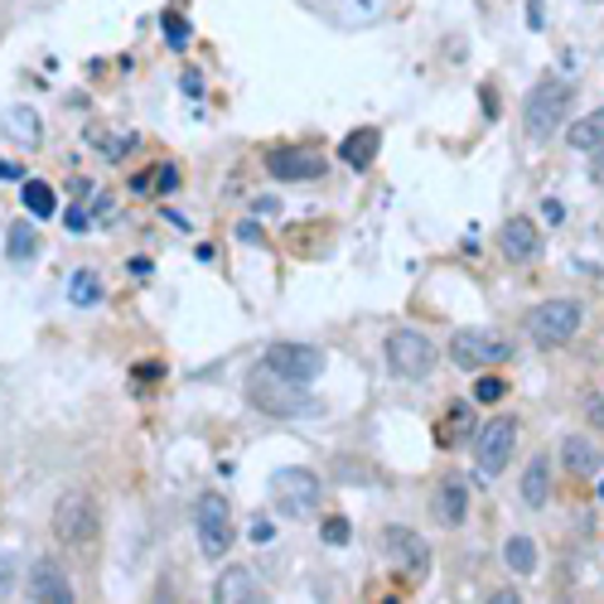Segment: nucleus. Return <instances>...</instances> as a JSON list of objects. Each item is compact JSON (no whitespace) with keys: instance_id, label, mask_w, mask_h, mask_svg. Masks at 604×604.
I'll return each mask as SVG.
<instances>
[{"instance_id":"15","label":"nucleus","mask_w":604,"mask_h":604,"mask_svg":"<svg viewBox=\"0 0 604 604\" xmlns=\"http://www.w3.org/2000/svg\"><path fill=\"white\" fill-rule=\"evenodd\" d=\"M561 465H566V474H575V479H595L604 469V455L590 435H566V440H561Z\"/></svg>"},{"instance_id":"20","label":"nucleus","mask_w":604,"mask_h":604,"mask_svg":"<svg viewBox=\"0 0 604 604\" xmlns=\"http://www.w3.org/2000/svg\"><path fill=\"white\" fill-rule=\"evenodd\" d=\"M469 430H474V412H469L465 402H455V406H449V412H445L440 420H435V445H440V449H455V445L465 440Z\"/></svg>"},{"instance_id":"5","label":"nucleus","mask_w":604,"mask_h":604,"mask_svg":"<svg viewBox=\"0 0 604 604\" xmlns=\"http://www.w3.org/2000/svg\"><path fill=\"white\" fill-rule=\"evenodd\" d=\"M383 358H387L392 373L406 377V383H420V377H430L435 363H440L435 344L426 339V334H416V329H392L387 344H383Z\"/></svg>"},{"instance_id":"29","label":"nucleus","mask_w":604,"mask_h":604,"mask_svg":"<svg viewBox=\"0 0 604 604\" xmlns=\"http://www.w3.org/2000/svg\"><path fill=\"white\" fill-rule=\"evenodd\" d=\"M590 185L604 189V146H600V150H590Z\"/></svg>"},{"instance_id":"24","label":"nucleus","mask_w":604,"mask_h":604,"mask_svg":"<svg viewBox=\"0 0 604 604\" xmlns=\"http://www.w3.org/2000/svg\"><path fill=\"white\" fill-rule=\"evenodd\" d=\"M10 261H30L34 251H39V232H34V222H10Z\"/></svg>"},{"instance_id":"37","label":"nucleus","mask_w":604,"mask_h":604,"mask_svg":"<svg viewBox=\"0 0 604 604\" xmlns=\"http://www.w3.org/2000/svg\"><path fill=\"white\" fill-rule=\"evenodd\" d=\"M185 92H189V97H199V92H204V82H199V73H189V78H185Z\"/></svg>"},{"instance_id":"9","label":"nucleus","mask_w":604,"mask_h":604,"mask_svg":"<svg viewBox=\"0 0 604 604\" xmlns=\"http://www.w3.org/2000/svg\"><path fill=\"white\" fill-rule=\"evenodd\" d=\"M474 455H479V469L488 474V479H498V474L513 465V455H517V420L513 416H494L479 435H474Z\"/></svg>"},{"instance_id":"3","label":"nucleus","mask_w":604,"mask_h":604,"mask_svg":"<svg viewBox=\"0 0 604 604\" xmlns=\"http://www.w3.org/2000/svg\"><path fill=\"white\" fill-rule=\"evenodd\" d=\"M266 498H271L276 513H286V517H295V523H300V517L319 513V503H325V484H319L315 469L286 465V469L271 474V484H266Z\"/></svg>"},{"instance_id":"8","label":"nucleus","mask_w":604,"mask_h":604,"mask_svg":"<svg viewBox=\"0 0 604 604\" xmlns=\"http://www.w3.org/2000/svg\"><path fill=\"white\" fill-rule=\"evenodd\" d=\"M97 527H102V513H97V503L88 494L59 498V508H53V537L63 546H88L97 537Z\"/></svg>"},{"instance_id":"33","label":"nucleus","mask_w":604,"mask_h":604,"mask_svg":"<svg viewBox=\"0 0 604 604\" xmlns=\"http://www.w3.org/2000/svg\"><path fill=\"white\" fill-rule=\"evenodd\" d=\"M63 222H68V228H73V232H82V228H88V214H82V208H68Z\"/></svg>"},{"instance_id":"28","label":"nucleus","mask_w":604,"mask_h":604,"mask_svg":"<svg viewBox=\"0 0 604 604\" xmlns=\"http://www.w3.org/2000/svg\"><path fill=\"white\" fill-rule=\"evenodd\" d=\"M319 537H325L329 546H344L348 537H354V527H348V517H325V527H319Z\"/></svg>"},{"instance_id":"1","label":"nucleus","mask_w":604,"mask_h":604,"mask_svg":"<svg viewBox=\"0 0 604 604\" xmlns=\"http://www.w3.org/2000/svg\"><path fill=\"white\" fill-rule=\"evenodd\" d=\"M571 102H575V88L561 73H546L537 88L527 92V102H523V131L527 140H537V146H546L561 126L571 121Z\"/></svg>"},{"instance_id":"4","label":"nucleus","mask_w":604,"mask_h":604,"mask_svg":"<svg viewBox=\"0 0 604 604\" xmlns=\"http://www.w3.org/2000/svg\"><path fill=\"white\" fill-rule=\"evenodd\" d=\"M581 325H585V305L566 300V295H561V300H542L527 310V334L537 348H566L575 334H581Z\"/></svg>"},{"instance_id":"32","label":"nucleus","mask_w":604,"mask_h":604,"mask_svg":"<svg viewBox=\"0 0 604 604\" xmlns=\"http://www.w3.org/2000/svg\"><path fill=\"white\" fill-rule=\"evenodd\" d=\"M585 420H590L595 430H604V397H595V402L585 406Z\"/></svg>"},{"instance_id":"14","label":"nucleus","mask_w":604,"mask_h":604,"mask_svg":"<svg viewBox=\"0 0 604 604\" xmlns=\"http://www.w3.org/2000/svg\"><path fill=\"white\" fill-rule=\"evenodd\" d=\"M435 517H440L445 527L469 523V484L459 479V474H445V479L435 484Z\"/></svg>"},{"instance_id":"27","label":"nucleus","mask_w":604,"mask_h":604,"mask_svg":"<svg viewBox=\"0 0 604 604\" xmlns=\"http://www.w3.org/2000/svg\"><path fill=\"white\" fill-rule=\"evenodd\" d=\"M503 397H508V387H503V377H494V373H484L479 383H474V402L479 406H498Z\"/></svg>"},{"instance_id":"21","label":"nucleus","mask_w":604,"mask_h":604,"mask_svg":"<svg viewBox=\"0 0 604 604\" xmlns=\"http://www.w3.org/2000/svg\"><path fill=\"white\" fill-rule=\"evenodd\" d=\"M566 146L571 150H600L604 146V107L600 111H585L581 121H566Z\"/></svg>"},{"instance_id":"7","label":"nucleus","mask_w":604,"mask_h":604,"mask_svg":"<svg viewBox=\"0 0 604 604\" xmlns=\"http://www.w3.org/2000/svg\"><path fill=\"white\" fill-rule=\"evenodd\" d=\"M194 537H199V552L208 561H222L232 546V513L222 494H199L194 503Z\"/></svg>"},{"instance_id":"16","label":"nucleus","mask_w":604,"mask_h":604,"mask_svg":"<svg viewBox=\"0 0 604 604\" xmlns=\"http://www.w3.org/2000/svg\"><path fill=\"white\" fill-rule=\"evenodd\" d=\"M30 595L44 600V604H73V585H68V575H63L59 561H34Z\"/></svg>"},{"instance_id":"22","label":"nucleus","mask_w":604,"mask_h":604,"mask_svg":"<svg viewBox=\"0 0 604 604\" xmlns=\"http://www.w3.org/2000/svg\"><path fill=\"white\" fill-rule=\"evenodd\" d=\"M6 131L16 136L20 146H39V136H44L39 131V111L34 107H10L6 111Z\"/></svg>"},{"instance_id":"10","label":"nucleus","mask_w":604,"mask_h":604,"mask_svg":"<svg viewBox=\"0 0 604 604\" xmlns=\"http://www.w3.org/2000/svg\"><path fill=\"white\" fill-rule=\"evenodd\" d=\"M266 368L290 377V383H305L310 387L319 373H325V348H310V344H271L266 348Z\"/></svg>"},{"instance_id":"31","label":"nucleus","mask_w":604,"mask_h":604,"mask_svg":"<svg viewBox=\"0 0 604 604\" xmlns=\"http://www.w3.org/2000/svg\"><path fill=\"white\" fill-rule=\"evenodd\" d=\"M165 34H170V44H185V20H179L175 10L165 16Z\"/></svg>"},{"instance_id":"34","label":"nucleus","mask_w":604,"mask_h":604,"mask_svg":"<svg viewBox=\"0 0 604 604\" xmlns=\"http://www.w3.org/2000/svg\"><path fill=\"white\" fill-rule=\"evenodd\" d=\"M242 242H251V247H261V228H257V222H242Z\"/></svg>"},{"instance_id":"26","label":"nucleus","mask_w":604,"mask_h":604,"mask_svg":"<svg viewBox=\"0 0 604 604\" xmlns=\"http://www.w3.org/2000/svg\"><path fill=\"white\" fill-rule=\"evenodd\" d=\"M68 300L73 305H97L102 300V280H97L92 271H78L73 280H68Z\"/></svg>"},{"instance_id":"30","label":"nucleus","mask_w":604,"mask_h":604,"mask_svg":"<svg viewBox=\"0 0 604 604\" xmlns=\"http://www.w3.org/2000/svg\"><path fill=\"white\" fill-rule=\"evenodd\" d=\"M10 581H16V556H0V595H10Z\"/></svg>"},{"instance_id":"18","label":"nucleus","mask_w":604,"mask_h":604,"mask_svg":"<svg viewBox=\"0 0 604 604\" xmlns=\"http://www.w3.org/2000/svg\"><path fill=\"white\" fill-rule=\"evenodd\" d=\"M214 600L218 604H247V600H261V585H257V575H251L247 566H232V571L218 575Z\"/></svg>"},{"instance_id":"13","label":"nucleus","mask_w":604,"mask_h":604,"mask_svg":"<svg viewBox=\"0 0 604 604\" xmlns=\"http://www.w3.org/2000/svg\"><path fill=\"white\" fill-rule=\"evenodd\" d=\"M498 247H503V257H508V261L527 266V261L542 251V232H537V222L523 218V214L508 218V222H503V232H498Z\"/></svg>"},{"instance_id":"12","label":"nucleus","mask_w":604,"mask_h":604,"mask_svg":"<svg viewBox=\"0 0 604 604\" xmlns=\"http://www.w3.org/2000/svg\"><path fill=\"white\" fill-rule=\"evenodd\" d=\"M383 556L392 561V566H402L406 575L430 571V546L420 542L412 527H383Z\"/></svg>"},{"instance_id":"36","label":"nucleus","mask_w":604,"mask_h":604,"mask_svg":"<svg viewBox=\"0 0 604 604\" xmlns=\"http://www.w3.org/2000/svg\"><path fill=\"white\" fill-rule=\"evenodd\" d=\"M527 10H532V16H527V24H542V20H546V6H542V0H532Z\"/></svg>"},{"instance_id":"2","label":"nucleus","mask_w":604,"mask_h":604,"mask_svg":"<svg viewBox=\"0 0 604 604\" xmlns=\"http://www.w3.org/2000/svg\"><path fill=\"white\" fill-rule=\"evenodd\" d=\"M247 402L266 416H280V420H300V416L319 412V402L305 392V383H290V377L266 368V363L247 373Z\"/></svg>"},{"instance_id":"11","label":"nucleus","mask_w":604,"mask_h":604,"mask_svg":"<svg viewBox=\"0 0 604 604\" xmlns=\"http://www.w3.org/2000/svg\"><path fill=\"white\" fill-rule=\"evenodd\" d=\"M266 170H271V179H286V185H305V179H319L329 170L325 156L319 150H305V146H280L266 156Z\"/></svg>"},{"instance_id":"35","label":"nucleus","mask_w":604,"mask_h":604,"mask_svg":"<svg viewBox=\"0 0 604 604\" xmlns=\"http://www.w3.org/2000/svg\"><path fill=\"white\" fill-rule=\"evenodd\" d=\"M0 179H24V170L16 160H0Z\"/></svg>"},{"instance_id":"23","label":"nucleus","mask_w":604,"mask_h":604,"mask_svg":"<svg viewBox=\"0 0 604 604\" xmlns=\"http://www.w3.org/2000/svg\"><path fill=\"white\" fill-rule=\"evenodd\" d=\"M24 208H30V218H53L59 214V199H53V189L44 185V179H24V199H20Z\"/></svg>"},{"instance_id":"17","label":"nucleus","mask_w":604,"mask_h":604,"mask_svg":"<svg viewBox=\"0 0 604 604\" xmlns=\"http://www.w3.org/2000/svg\"><path fill=\"white\" fill-rule=\"evenodd\" d=\"M377 150H383V131H377V126H358V131H348L339 140V160L348 170H368L377 160Z\"/></svg>"},{"instance_id":"19","label":"nucleus","mask_w":604,"mask_h":604,"mask_svg":"<svg viewBox=\"0 0 604 604\" xmlns=\"http://www.w3.org/2000/svg\"><path fill=\"white\" fill-rule=\"evenodd\" d=\"M546 498H552V459L532 455L523 469V503L527 508H546Z\"/></svg>"},{"instance_id":"25","label":"nucleus","mask_w":604,"mask_h":604,"mask_svg":"<svg viewBox=\"0 0 604 604\" xmlns=\"http://www.w3.org/2000/svg\"><path fill=\"white\" fill-rule=\"evenodd\" d=\"M503 556H508V566H513L517 575H532V571H537V542H532V537H508Z\"/></svg>"},{"instance_id":"6","label":"nucleus","mask_w":604,"mask_h":604,"mask_svg":"<svg viewBox=\"0 0 604 604\" xmlns=\"http://www.w3.org/2000/svg\"><path fill=\"white\" fill-rule=\"evenodd\" d=\"M513 358V344L494 329H459L449 339V363L465 373H484V368H498V363Z\"/></svg>"}]
</instances>
